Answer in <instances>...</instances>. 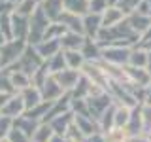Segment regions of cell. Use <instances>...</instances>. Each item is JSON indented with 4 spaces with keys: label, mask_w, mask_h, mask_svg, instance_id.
Listing matches in <instances>:
<instances>
[{
    "label": "cell",
    "mask_w": 151,
    "mask_h": 142,
    "mask_svg": "<svg viewBox=\"0 0 151 142\" xmlns=\"http://www.w3.org/2000/svg\"><path fill=\"white\" fill-rule=\"evenodd\" d=\"M51 25V19L45 15L44 8L38 6L36 12L30 15V27H28V38H27V44L36 46L44 40V34L47 30V27Z\"/></svg>",
    "instance_id": "cell-1"
},
{
    "label": "cell",
    "mask_w": 151,
    "mask_h": 142,
    "mask_svg": "<svg viewBox=\"0 0 151 142\" xmlns=\"http://www.w3.org/2000/svg\"><path fill=\"white\" fill-rule=\"evenodd\" d=\"M45 61H44V57H42L40 53H38V49L34 46H30L28 44L25 47V51H23V55H21V59L17 61L15 64H12L9 68H17V70H23L25 74H28L32 78V74L36 72L38 68H40L42 64H44Z\"/></svg>",
    "instance_id": "cell-2"
},
{
    "label": "cell",
    "mask_w": 151,
    "mask_h": 142,
    "mask_svg": "<svg viewBox=\"0 0 151 142\" xmlns=\"http://www.w3.org/2000/svg\"><path fill=\"white\" fill-rule=\"evenodd\" d=\"M28 44L25 40H8L6 44L0 46V66L2 68H9L12 64H15L19 59H21L23 51Z\"/></svg>",
    "instance_id": "cell-3"
},
{
    "label": "cell",
    "mask_w": 151,
    "mask_h": 142,
    "mask_svg": "<svg viewBox=\"0 0 151 142\" xmlns=\"http://www.w3.org/2000/svg\"><path fill=\"white\" fill-rule=\"evenodd\" d=\"M27 112V106H25V101H23L21 93H13L12 97L8 99V102L4 104V108L0 110V114L2 116H8V117H19L23 116V114Z\"/></svg>",
    "instance_id": "cell-4"
},
{
    "label": "cell",
    "mask_w": 151,
    "mask_h": 142,
    "mask_svg": "<svg viewBox=\"0 0 151 142\" xmlns=\"http://www.w3.org/2000/svg\"><path fill=\"white\" fill-rule=\"evenodd\" d=\"M40 91H42L44 101H57V99H60L66 93L64 89H63V85L57 82V78H55L53 74H49V78L44 82V85L40 87Z\"/></svg>",
    "instance_id": "cell-5"
},
{
    "label": "cell",
    "mask_w": 151,
    "mask_h": 142,
    "mask_svg": "<svg viewBox=\"0 0 151 142\" xmlns=\"http://www.w3.org/2000/svg\"><path fill=\"white\" fill-rule=\"evenodd\" d=\"M28 27H30V17L19 15V13L13 12L12 13V32L15 40H25L28 38Z\"/></svg>",
    "instance_id": "cell-6"
},
{
    "label": "cell",
    "mask_w": 151,
    "mask_h": 142,
    "mask_svg": "<svg viewBox=\"0 0 151 142\" xmlns=\"http://www.w3.org/2000/svg\"><path fill=\"white\" fill-rule=\"evenodd\" d=\"M57 78V82L63 85L64 91H72L76 87V83H78V80L81 78V70H74V68H64L60 70V72L53 74Z\"/></svg>",
    "instance_id": "cell-7"
},
{
    "label": "cell",
    "mask_w": 151,
    "mask_h": 142,
    "mask_svg": "<svg viewBox=\"0 0 151 142\" xmlns=\"http://www.w3.org/2000/svg\"><path fill=\"white\" fill-rule=\"evenodd\" d=\"M51 127H53V131H55V135H66V131H68V127L74 123V112L72 110H68V112H64V114H60V116H57L53 117L51 121H47Z\"/></svg>",
    "instance_id": "cell-8"
},
{
    "label": "cell",
    "mask_w": 151,
    "mask_h": 142,
    "mask_svg": "<svg viewBox=\"0 0 151 142\" xmlns=\"http://www.w3.org/2000/svg\"><path fill=\"white\" fill-rule=\"evenodd\" d=\"M23 97V101H25V106L27 110H30V108H34L36 104H40L42 101H44V97H42V91L40 87H36V85H28V87H25L23 91H19Z\"/></svg>",
    "instance_id": "cell-9"
},
{
    "label": "cell",
    "mask_w": 151,
    "mask_h": 142,
    "mask_svg": "<svg viewBox=\"0 0 151 142\" xmlns=\"http://www.w3.org/2000/svg\"><path fill=\"white\" fill-rule=\"evenodd\" d=\"M40 123H42V121H38V120H32V117H27L25 114L13 120V125H15L17 129H21V131L25 133V135H27L30 140H32V135L36 133V129L40 127Z\"/></svg>",
    "instance_id": "cell-10"
},
{
    "label": "cell",
    "mask_w": 151,
    "mask_h": 142,
    "mask_svg": "<svg viewBox=\"0 0 151 142\" xmlns=\"http://www.w3.org/2000/svg\"><path fill=\"white\" fill-rule=\"evenodd\" d=\"M34 47L38 49V53L44 57V61H47L49 57H53L55 53H59V51L63 49L60 40H42L40 44H36Z\"/></svg>",
    "instance_id": "cell-11"
},
{
    "label": "cell",
    "mask_w": 151,
    "mask_h": 142,
    "mask_svg": "<svg viewBox=\"0 0 151 142\" xmlns=\"http://www.w3.org/2000/svg\"><path fill=\"white\" fill-rule=\"evenodd\" d=\"M85 38L83 34H79V32H72V30H66L63 38H60V46H63V49H81Z\"/></svg>",
    "instance_id": "cell-12"
},
{
    "label": "cell",
    "mask_w": 151,
    "mask_h": 142,
    "mask_svg": "<svg viewBox=\"0 0 151 142\" xmlns=\"http://www.w3.org/2000/svg\"><path fill=\"white\" fill-rule=\"evenodd\" d=\"M63 6H64V2L63 0H44L42 2V8H44V12H45V15L51 19V21H59V17L63 15Z\"/></svg>",
    "instance_id": "cell-13"
},
{
    "label": "cell",
    "mask_w": 151,
    "mask_h": 142,
    "mask_svg": "<svg viewBox=\"0 0 151 142\" xmlns=\"http://www.w3.org/2000/svg\"><path fill=\"white\" fill-rule=\"evenodd\" d=\"M104 136H106L108 142H130L132 138L127 127H117V125H113L108 133H104Z\"/></svg>",
    "instance_id": "cell-14"
},
{
    "label": "cell",
    "mask_w": 151,
    "mask_h": 142,
    "mask_svg": "<svg viewBox=\"0 0 151 142\" xmlns=\"http://www.w3.org/2000/svg\"><path fill=\"white\" fill-rule=\"evenodd\" d=\"M64 51V57H66V64L68 68H74V70H81V66L85 64V57L79 49H63Z\"/></svg>",
    "instance_id": "cell-15"
},
{
    "label": "cell",
    "mask_w": 151,
    "mask_h": 142,
    "mask_svg": "<svg viewBox=\"0 0 151 142\" xmlns=\"http://www.w3.org/2000/svg\"><path fill=\"white\" fill-rule=\"evenodd\" d=\"M9 70H12V83H13L17 93L23 91L28 85H32V78L28 74H25L23 70H17V68H9Z\"/></svg>",
    "instance_id": "cell-16"
},
{
    "label": "cell",
    "mask_w": 151,
    "mask_h": 142,
    "mask_svg": "<svg viewBox=\"0 0 151 142\" xmlns=\"http://www.w3.org/2000/svg\"><path fill=\"white\" fill-rule=\"evenodd\" d=\"M47 66H49V72H51V74H57V72H60V70L68 68V64H66V57H64V51L60 49L59 53H55L53 57H49V59H47Z\"/></svg>",
    "instance_id": "cell-17"
},
{
    "label": "cell",
    "mask_w": 151,
    "mask_h": 142,
    "mask_svg": "<svg viewBox=\"0 0 151 142\" xmlns=\"http://www.w3.org/2000/svg\"><path fill=\"white\" fill-rule=\"evenodd\" d=\"M53 135H55L53 127H51L49 123H44V121H42L40 127L36 129V133L32 135V140H34V142H49Z\"/></svg>",
    "instance_id": "cell-18"
},
{
    "label": "cell",
    "mask_w": 151,
    "mask_h": 142,
    "mask_svg": "<svg viewBox=\"0 0 151 142\" xmlns=\"http://www.w3.org/2000/svg\"><path fill=\"white\" fill-rule=\"evenodd\" d=\"M0 91H4L8 95L17 93L12 83V70L9 68H0Z\"/></svg>",
    "instance_id": "cell-19"
},
{
    "label": "cell",
    "mask_w": 151,
    "mask_h": 142,
    "mask_svg": "<svg viewBox=\"0 0 151 142\" xmlns=\"http://www.w3.org/2000/svg\"><path fill=\"white\" fill-rule=\"evenodd\" d=\"M38 6H40V4H38L36 0H19V2H17V8H15V13H19V15H25V17H30L32 13L36 12Z\"/></svg>",
    "instance_id": "cell-20"
},
{
    "label": "cell",
    "mask_w": 151,
    "mask_h": 142,
    "mask_svg": "<svg viewBox=\"0 0 151 142\" xmlns=\"http://www.w3.org/2000/svg\"><path fill=\"white\" fill-rule=\"evenodd\" d=\"M98 25H102L100 17L98 15H89L83 19V28L89 36H96V30H98Z\"/></svg>",
    "instance_id": "cell-21"
},
{
    "label": "cell",
    "mask_w": 151,
    "mask_h": 142,
    "mask_svg": "<svg viewBox=\"0 0 151 142\" xmlns=\"http://www.w3.org/2000/svg\"><path fill=\"white\" fill-rule=\"evenodd\" d=\"M63 2H64L66 12L76 13V15H79V13H83L87 9V0H63Z\"/></svg>",
    "instance_id": "cell-22"
},
{
    "label": "cell",
    "mask_w": 151,
    "mask_h": 142,
    "mask_svg": "<svg viewBox=\"0 0 151 142\" xmlns=\"http://www.w3.org/2000/svg\"><path fill=\"white\" fill-rule=\"evenodd\" d=\"M66 140L68 142H87V136L81 133V129H79L76 123H72V125L68 127V131H66Z\"/></svg>",
    "instance_id": "cell-23"
},
{
    "label": "cell",
    "mask_w": 151,
    "mask_h": 142,
    "mask_svg": "<svg viewBox=\"0 0 151 142\" xmlns=\"http://www.w3.org/2000/svg\"><path fill=\"white\" fill-rule=\"evenodd\" d=\"M123 13L121 12H117L115 8H110V9H106V13H104V19H102V27H113L117 21L121 19Z\"/></svg>",
    "instance_id": "cell-24"
},
{
    "label": "cell",
    "mask_w": 151,
    "mask_h": 142,
    "mask_svg": "<svg viewBox=\"0 0 151 142\" xmlns=\"http://www.w3.org/2000/svg\"><path fill=\"white\" fill-rule=\"evenodd\" d=\"M12 129H13V117H8V116L0 114V138L8 136Z\"/></svg>",
    "instance_id": "cell-25"
},
{
    "label": "cell",
    "mask_w": 151,
    "mask_h": 142,
    "mask_svg": "<svg viewBox=\"0 0 151 142\" xmlns=\"http://www.w3.org/2000/svg\"><path fill=\"white\" fill-rule=\"evenodd\" d=\"M8 136H9V140H12V142H30V138H28V136L21 129H17L15 125H13V129L9 131Z\"/></svg>",
    "instance_id": "cell-26"
},
{
    "label": "cell",
    "mask_w": 151,
    "mask_h": 142,
    "mask_svg": "<svg viewBox=\"0 0 151 142\" xmlns=\"http://www.w3.org/2000/svg\"><path fill=\"white\" fill-rule=\"evenodd\" d=\"M130 63L132 64H142V66H144L145 64V57H144V53H132L130 55Z\"/></svg>",
    "instance_id": "cell-27"
},
{
    "label": "cell",
    "mask_w": 151,
    "mask_h": 142,
    "mask_svg": "<svg viewBox=\"0 0 151 142\" xmlns=\"http://www.w3.org/2000/svg\"><path fill=\"white\" fill-rule=\"evenodd\" d=\"M87 142H108V140L104 136V133H94V135L87 136Z\"/></svg>",
    "instance_id": "cell-28"
},
{
    "label": "cell",
    "mask_w": 151,
    "mask_h": 142,
    "mask_svg": "<svg viewBox=\"0 0 151 142\" xmlns=\"http://www.w3.org/2000/svg\"><path fill=\"white\" fill-rule=\"evenodd\" d=\"M12 97V95H8V93H4V91H0V110L4 108V104L8 102V99Z\"/></svg>",
    "instance_id": "cell-29"
},
{
    "label": "cell",
    "mask_w": 151,
    "mask_h": 142,
    "mask_svg": "<svg viewBox=\"0 0 151 142\" xmlns=\"http://www.w3.org/2000/svg\"><path fill=\"white\" fill-rule=\"evenodd\" d=\"M49 142H68V140H66V136H63V135H53Z\"/></svg>",
    "instance_id": "cell-30"
},
{
    "label": "cell",
    "mask_w": 151,
    "mask_h": 142,
    "mask_svg": "<svg viewBox=\"0 0 151 142\" xmlns=\"http://www.w3.org/2000/svg\"><path fill=\"white\" fill-rule=\"evenodd\" d=\"M6 42H8V38H6V34H4V32L0 30V46H2V44H6Z\"/></svg>",
    "instance_id": "cell-31"
},
{
    "label": "cell",
    "mask_w": 151,
    "mask_h": 142,
    "mask_svg": "<svg viewBox=\"0 0 151 142\" xmlns=\"http://www.w3.org/2000/svg\"><path fill=\"white\" fill-rule=\"evenodd\" d=\"M145 104H151V87H149V95H147V99H145Z\"/></svg>",
    "instance_id": "cell-32"
},
{
    "label": "cell",
    "mask_w": 151,
    "mask_h": 142,
    "mask_svg": "<svg viewBox=\"0 0 151 142\" xmlns=\"http://www.w3.org/2000/svg\"><path fill=\"white\" fill-rule=\"evenodd\" d=\"M0 142H12V140H9V136H4V138H0Z\"/></svg>",
    "instance_id": "cell-33"
},
{
    "label": "cell",
    "mask_w": 151,
    "mask_h": 142,
    "mask_svg": "<svg viewBox=\"0 0 151 142\" xmlns=\"http://www.w3.org/2000/svg\"><path fill=\"white\" fill-rule=\"evenodd\" d=\"M36 2H38V4H42V2H44V0H36Z\"/></svg>",
    "instance_id": "cell-34"
},
{
    "label": "cell",
    "mask_w": 151,
    "mask_h": 142,
    "mask_svg": "<svg viewBox=\"0 0 151 142\" xmlns=\"http://www.w3.org/2000/svg\"><path fill=\"white\" fill-rule=\"evenodd\" d=\"M30 142H34V140H30Z\"/></svg>",
    "instance_id": "cell-35"
},
{
    "label": "cell",
    "mask_w": 151,
    "mask_h": 142,
    "mask_svg": "<svg viewBox=\"0 0 151 142\" xmlns=\"http://www.w3.org/2000/svg\"><path fill=\"white\" fill-rule=\"evenodd\" d=\"M0 68H2V66H0Z\"/></svg>",
    "instance_id": "cell-36"
}]
</instances>
